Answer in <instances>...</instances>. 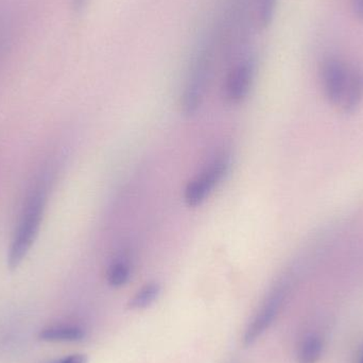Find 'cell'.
<instances>
[{
    "label": "cell",
    "mask_w": 363,
    "mask_h": 363,
    "mask_svg": "<svg viewBox=\"0 0 363 363\" xmlns=\"http://www.w3.org/2000/svg\"><path fill=\"white\" fill-rule=\"evenodd\" d=\"M363 363V362H362Z\"/></svg>",
    "instance_id": "obj_17"
},
{
    "label": "cell",
    "mask_w": 363,
    "mask_h": 363,
    "mask_svg": "<svg viewBox=\"0 0 363 363\" xmlns=\"http://www.w3.org/2000/svg\"><path fill=\"white\" fill-rule=\"evenodd\" d=\"M232 167L230 153L216 155L202 172L188 182L184 190V201L188 207L200 206L211 196L215 188L221 183Z\"/></svg>",
    "instance_id": "obj_3"
},
{
    "label": "cell",
    "mask_w": 363,
    "mask_h": 363,
    "mask_svg": "<svg viewBox=\"0 0 363 363\" xmlns=\"http://www.w3.org/2000/svg\"><path fill=\"white\" fill-rule=\"evenodd\" d=\"M351 6L354 16L363 21V0H351Z\"/></svg>",
    "instance_id": "obj_14"
},
{
    "label": "cell",
    "mask_w": 363,
    "mask_h": 363,
    "mask_svg": "<svg viewBox=\"0 0 363 363\" xmlns=\"http://www.w3.org/2000/svg\"><path fill=\"white\" fill-rule=\"evenodd\" d=\"M132 275V264L125 256L115 258L106 271V281L113 288H121L129 283Z\"/></svg>",
    "instance_id": "obj_8"
},
{
    "label": "cell",
    "mask_w": 363,
    "mask_h": 363,
    "mask_svg": "<svg viewBox=\"0 0 363 363\" xmlns=\"http://www.w3.org/2000/svg\"><path fill=\"white\" fill-rule=\"evenodd\" d=\"M363 99V68L360 66L351 67V79L345 96L343 111H353L359 106Z\"/></svg>",
    "instance_id": "obj_10"
},
{
    "label": "cell",
    "mask_w": 363,
    "mask_h": 363,
    "mask_svg": "<svg viewBox=\"0 0 363 363\" xmlns=\"http://www.w3.org/2000/svg\"><path fill=\"white\" fill-rule=\"evenodd\" d=\"M257 60L254 53L247 51L235 59L224 83V97L228 104L238 106L247 99L255 80Z\"/></svg>",
    "instance_id": "obj_4"
},
{
    "label": "cell",
    "mask_w": 363,
    "mask_h": 363,
    "mask_svg": "<svg viewBox=\"0 0 363 363\" xmlns=\"http://www.w3.org/2000/svg\"><path fill=\"white\" fill-rule=\"evenodd\" d=\"M50 363H87V358L86 356L81 355V354H74V355L66 356V357Z\"/></svg>",
    "instance_id": "obj_13"
},
{
    "label": "cell",
    "mask_w": 363,
    "mask_h": 363,
    "mask_svg": "<svg viewBox=\"0 0 363 363\" xmlns=\"http://www.w3.org/2000/svg\"><path fill=\"white\" fill-rule=\"evenodd\" d=\"M85 330L78 324H51L40 330L38 339L44 342H78L85 338Z\"/></svg>",
    "instance_id": "obj_7"
},
{
    "label": "cell",
    "mask_w": 363,
    "mask_h": 363,
    "mask_svg": "<svg viewBox=\"0 0 363 363\" xmlns=\"http://www.w3.org/2000/svg\"><path fill=\"white\" fill-rule=\"evenodd\" d=\"M215 55V45L208 38L192 57L181 97L182 111L186 116H194L202 106L213 74Z\"/></svg>",
    "instance_id": "obj_2"
},
{
    "label": "cell",
    "mask_w": 363,
    "mask_h": 363,
    "mask_svg": "<svg viewBox=\"0 0 363 363\" xmlns=\"http://www.w3.org/2000/svg\"><path fill=\"white\" fill-rule=\"evenodd\" d=\"M277 0H256V19L258 30L266 29L272 23Z\"/></svg>",
    "instance_id": "obj_12"
},
{
    "label": "cell",
    "mask_w": 363,
    "mask_h": 363,
    "mask_svg": "<svg viewBox=\"0 0 363 363\" xmlns=\"http://www.w3.org/2000/svg\"><path fill=\"white\" fill-rule=\"evenodd\" d=\"M287 294L288 284L284 281H279L271 289L262 302V306L258 309L257 313L254 315L245 330L243 335V345L245 347H251L254 345L270 328L271 324L277 319V315L281 311Z\"/></svg>",
    "instance_id": "obj_5"
},
{
    "label": "cell",
    "mask_w": 363,
    "mask_h": 363,
    "mask_svg": "<svg viewBox=\"0 0 363 363\" xmlns=\"http://www.w3.org/2000/svg\"><path fill=\"white\" fill-rule=\"evenodd\" d=\"M320 76L326 98L342 108L351 79V67L339 57H328L322 62Z\"/></svg>",
    "instance_id": "obj_6"
},
{
    "label": "cell",
    "mask_w": 363,
    "mask_h": 363,
    "mask_svg": "<svg viewBox=\"0 0 363 363\" xmlns=\"http://www.w3.org/2000/svg\"><path fill=\"white\" fill-rule=\"evenodd\" d=\"M47 203V188L44 184L36 186L27 199L8 255L11 269L17 268L31 249L44 217Z\"/></svg>",
    "instance_id": "obj_1"
},
{
    "label": "cell",
    "mask_w": 363,
    "mask_h": 363,
    "mask_svg": "<svg viewBox=\"0 0 363 363\" xmlns=\"http://www.w3.org/2000/svg\"><path fill=\"white\" fill-rule=\"evenodd\" d=\"M89 0H72V9L74 12L80 13L86 6Z\"/></svg>",
    "instance_id": "obj_16"
},
{
    "label": "cell",
    "mask_w": 363,
    "mask_h": 363,
    "mask_svg": "<svg viewBox=\"0 0 363 363\" xmlns=\"http://www.w3.org/2000/svg\"><path fill=\"white\" fill-rule=\"evenodd\" d=\"M9 30L6 23L0 21V53L4 50L6 42H8Z\"/></svg>",
    "instance_id": "obj_15"
},
{
    "label": "cell",
    "mask_w": 363,
    "mask_h": 363,
    "mask_svg": "<svg viewBox=\"0 0 363 363\" xmlns=\"http://www.w3.org/2000/svg\"><path fill=\"white\" fill-rule=\"evenodd\" d=\"M161 292L162 286L159 281H149L132 296L128 307L131 311H144L150 307L159 298Z\"/></svg>",
    "instance_id": "obj_9"
},
{
    "label": "cell",
    "mask_w": 363,
    "mask_h": 363,
    "mask_svg": "<svg viewBox=\"0 0 363 363\" xmlns=\"http://www.w3.org/2000/svg\"><path fill=\"white\" fill-rule=\"evenodd\" d=\"M323 351V341L315 334L308 335L303 339L298 350V363H317Z\"/></svg>",
    "instance_id": "obj_11"
}]
</instances>
